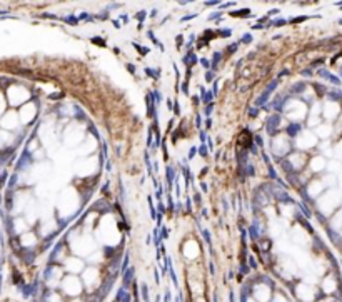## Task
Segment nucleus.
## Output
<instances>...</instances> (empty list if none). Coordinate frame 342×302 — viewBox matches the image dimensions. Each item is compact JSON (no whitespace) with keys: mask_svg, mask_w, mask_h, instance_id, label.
<instances>
[{"mask_svg":"<svg viewBox=\"0 0 342 302\" xmlns=\"http://www.w3.org/2000/svg\"><path fill=\"white\" fill-rule=\"evenodd\" d=\"M63 291L67 294H70V296H77V294H80L82 291V285H80V282H79V279L69 277V279L63 282Z\"/></svg>","mask_w":342,"mask_h":302,"instance_id":"1","label":"nucleus"},{"mask_svg":"<svg viewBox=\"0 0 342 302\" xmlns=\"http://www.w3.org/2000/svg\"><path fill=\"white\" fill-rule=\"evenodd\" d=\"M276 85H277V82H272V83H270V85L267 87V90H265V92L262 94V97L259 99V101H257V105H262V104H264L265 101H267V99H269V95H270V92H272V90L276 89Z\"/></svg>","mask_w":342,"mask_h":302,"instance_id":"2","label":"nucleus"},{"mask_svg":"<svg viewBox=\"0 0 342 302\" xmlns=\"http://www.w3.org/2000/svg\"><path fill=\"white\" fill-rule=\"evenodd\" d=\"M276 124H279V119H277V117H270L269 121H267L269 134H274V130H276Z\"/></svg>","mask_w":342,"mask_h":302,"instance_id":"3","label":"nucleus"},{"mask_svg":"<svg viewBox=\"0 0 342 302\" xmlns=\"http://www.w3.org/2000/svg\"><path fill=\"white\" fill-rule=\"evenodd\" d=\"M297 130H299V125H290L289 127V134H290V136H296Z\"/></svg>","mask_w":342,"mask_h":302,"instance_id":"4","label":"nucleus"},{"mask_svg":"<svg viewBox=\"0 0 342 302\" xmlns=\"http://www.w3.org/2000/svg\"><path fill=\"white\" fill-rule=\"evenodd\" d=\"M249 12L250 10H247V9H244V10H241V12H234L232 15H249Z\"/></svg>","mask_w":342,"mask_h":302,"instance_id":"5","label":"nucleus"},{"mask_svg":"<svg viewBox=\"0 0 342 302\" xmlns=\"http://www.w3.org/2000/svg\"><path fill=\"white\" fill-rule=\"evenodd\" d=\"M167 172H169V182H172V179H174V169H167Z\"/></svg>","mask_w":342,"mask_h":302,"instance_id":"6","label":"nucleus"},{"mask_svg":"<svg viewBox=\"0 0 342 302\" xmlns=\"http://www.w3.org/2000/svg\"><path fill=\"white\" fill-rule=\"evenodd\" d=\"M236 49H237V45H230V47H229V54H232Z\"/></svg>","mask_w":342,"mask_h":302,"instance_id":"7","label":"nucleus"},{"mask_svg":"<svg viewBox=\"0 0 342 302\" xmlns=\"http://www.w3.org/2000/svg\"><path fill=\"white\" fill-rule=\"evenodd\" d=\"M250 39H252L250 35H244V42H250Z\"/></svg>","mask_w":342,"mask_h":302,"instance_id":"8","label":"nucleus"}]
</instances>
